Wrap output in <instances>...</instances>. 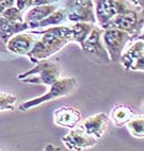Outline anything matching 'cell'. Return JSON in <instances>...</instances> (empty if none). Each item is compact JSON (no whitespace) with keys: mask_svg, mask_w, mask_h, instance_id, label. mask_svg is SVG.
<instances>
[{"mask_svg":"<svg viewBox=\"0 0 144 151\" xmlns=\"http://www.w3.org/2000/svg\"><path fill=\"white\" fill-rule=\"evenodd\" d=\"M60 0H33V6H44V4H54L58 3Z\"/></svg>","mask_w":144,"mask_h":151,"instance_id":"cell-25","label":"cell"},{"mask_svg":"<svg viewBox=\"0 0 144 151\" xmlns=\"http://www.w3.org/2000/svg\"><path fill=\"white\" fill-rule=\"evenodd\" d=\"M132 37L117 29H103V43L110 58V62H120L125 47Z\"/></svg>","mask_w":144,"mask_h":151,"instance_id":"cell-6","label":"cell"},{"mask_svg":"<svg viewBox=\"0 0 144 151\" xmlns=\"http://www.w3.org/2000/svg\"><path fill=\"white\" fill-rule=\"evenodd\" d=\"M141 109H142V113L144 114V101H143V103H142V106H141Z\"/></svg>","mask_w":144,"mask_h":151,"instance_id":"cell-29","label":"cell"},{"mask_svg":"<svg viewBox=\"0 0 144 151\" xmlns=\"http://www.w3.org/2000/svg\"><path fill=\"white\" fill-rule=\"evenodd\" d=\"M43 151H44V150H43Z\"/></svg>","mask_w":144,"mask_h":151,"instance_id":"cell-31","label":"cell"},{"mask_svg":"<svg viewBox=\"0 0 144 151\" xmlns=\"http://www.w3.org/2000/svg\"><path fill=\"white\" fill-rule=\"evenodd\" d=\"M135 115L136 113L131 106L127 104H117L110 111L108 117L109 120H111L115 127L123 128L126 127V124Z\"/></svg>","mask_w":144,"mask_h":151,"instance_id":"cell-15","label":"cell"},{"mask_svg":"<svg viewBox=\"0 0 144 151\" xmlns=\"http://www.w3.org/2000/svg\"><path fill=\"white\" fill-rule=\"evenodd\" d=\"M38 41V35L31 32H24L12 36L6 44L7 51L18 55H26L32 50Z\"/></svg>","mask_w":144,"mask_h":151,"instance_id":"cell-12","label":"cell"},{"mask_svg":"<svg viewBox=\"0 0 144 151\" xmlns=\"http://www.w3.org/2000/svg\"><path fill=\"white\" fill-rule=\"evenodd\" d=\"M28 30H30V28L25 22L22 24H15V22H8L2 16H0V41L4 45L12 36L18 33L26 32Z\"/></svg>","mask_w":144,"mask_h":151,"instance_id":"cell-16","label":"cell"},{"mask_svg":"<svg viewBox=\"0 0 144 151\" xmlns=\"http://www.w3.org/2000/svg\"><path fill=\"white\" fill-rule=\"evenodd\" d=\"M1 16L4 19H7L8 22H15V24H22V22H24L22 12L19 11L16 6H12V8L7 9L6 11L2 13Z\"/></svg>","mask_w":144,"mask_h":151,"instance_id":"cell-21","label":"cell"},{"mask_svg":"<svg viewBox=\"0 0 144 151\" xmlns=\"http://www.w3.org/2000/svg\"><path fill=\"white\" fill-rule=\"evenodd\" d=\"M0 51H1V52H8V51H7L6 45H4V44H3L1 41H0Z\"/></svg>","mask_w":144,"mask_h":151,"instance_id":"cell-27","label":"cell"},{"mask_svg":"<svg viewBox=\"0 0 144 151\" xmlns=\"http://www.w3.org/2000/svg\"><path fill=\"white\" fill-rule=\"evenodd\" d=\"M120 64L128 71L144 73V41L139 38L133 40L130 46L123 52Z\"/></svg>","mask_w":144,"mask_h":151,"instance_id":"cell-9","label":"cell"},{"mask_svg":"<svg viewBox=\"0 0 144 151\" xmlns=\"http://www.w3.org/2000/svg\"><path fill=\"white\" fill-rule=\"evenodd\" d=\"M131 6L144 13V0H128Z\"/></svg>","mask_w":144,"mask_h":151,"instance_id":"cell-24","label":"cell"},{"mask_svg":"<svg viewBox=\"0 0 144 151\" xmlns=\"http://www.w3.org/2000/svg\"><path fill=\"white\" fill-rule=\"evenodd\" d=\"M84 55L96 64H108L110 58L103 43V29L94 26L89 37L85 40L81 47Z\"/></svg>","mask_w":144,"mask_h":151,"instance_id":"cell-5","label":"cell"},{"mask_svg":"<svg viewBox=\"0 0 144 151\" xmlns=\"http://www.w3.org/2000/svg\"><path fill=\"white\" fill-rule=\"evenodd\" d=\"M63 6L67 12L68 22L96 24L93 0H66Z\"/></svg>","mask_w":144,"mask_h":151,"instance_id":"cell-8","label":"cell"},{"mask_svg":"<svg viewBox=\"0 0 144 151\" xmlns=\"http://www.w3.org/2000/svg\"><path fill=\"white\" fill-rule=\"evenodd\" d=\"M30 32L40 36L38 37V41L32 50L27 55L29 61L33 64L49 59L60 51L67 44L73 42L71 26L67 24L49 27L45 29H34L31 30Z\"/></svg>","mask_w":144,"mask_h":151,"instance_id":"cell-1","label":"cell"},{"mask_svg":"<svg viewBox=\"0 0 144 151\" xmlns=\"http://www.w3.org/2000/svg\"><path fill=\"white\" fill-rule=\"evenodd\" d=\"M15 6V0H0V16L7 9Z\"/></svg>","mask_w":144,"mask_h":151,"instance_id":"cell-23","label":"cell"},{"mask_svg":"<svg viewBox=\"0 0 144 151\" xmlns=\"http://www.w3.org/2000/svg\"><path fill=\"white\" fill-rule=\"evenodd\" d=\"M62 3L59 1L54 4H44V6H31L24 15V22L29 26L30 30H34L38 27V22L49 16L52 12H54Z\"/></svg>","mask_w":144,"mask_h":151,"instance_id":"cell-14","label":"cell"},{"mask_svg":"<svg viewBox=\"0 0 144 151\" xmlns=\"http://www.w3.org/2000/svg\"><path fill=\"white\" fill-rule=\"evenodd\" d=\"M62 68L57 61L43 60L36 63L35 66L22 73H18L16 78L25 83L51 86L54 82L61 79Z\"/></svg>","mask_w":144,"mask_h":151,"instance_id":"cell-2","label":"cell"},{"mask_svg":"<svg viewBox=\"0 0 144 151\" xmlns=\"http://www.w3.org/2000/svg\"><path fill=\"white\" fill-rule=\"evenodd\" d=\"M77 87H78L77 79L73 78V77L61 78L60 80L54 82L51 86H49V89L45 94L22 102L19 105V110L22 111V112H27L31 109L36 108L38 105L44 104V103L49 102V101L69 96L76 91Z\"/></svg>","mask_w":144,"mask_h":151,"instance_id":"cell-3","label":"cell"},{"mask_svg":"<svg viewBox=\"0 0 144 151\" xmlns=\"http://www.w3.org/2000/svg\"><path fill=\"white\" fill-rule=\"evenodd\" d=\"M44 151H62L59 147L54 146V144H47L44 148Z\"/></svg>","mask_w":144,"mask_h":151,"instance_id":"cell-26","label":"cell"},{"mask_svg":"<svg viewBox=\"0 0 144 151\" xmlns=\"http://www.w3.org/2000/svg\"><path fill=\"white\" fill-rule=\"evenodd\" d=\"M95 24L90 22H73L71 24L72 30V40L76 44H78L80 48L83 46L84 42L89 37L93 27Z\"/></svg>","mask_w":144,"mask_h":151,"instance_id":"cell-18","label":"cell"},{"mask_svg":"<svg viewBox=\"0 0 144 151\" xmlns=\"http://www.w3.org/2000/svg\"><path fill=\"white\" fill-rule=\"evenodd\" d=\"M67 22V12H66L65 8L63 6L62 3L61 6H59L54 12H52L49 16H47L45 19H43L41 22H38L36 29H45V28L49 27L62 26V24H65V22Z\"/></svg>","mask_w":144,"mask_h":151,"instance_id":"cell-17","label":"cell"},{"mask_svg":"<svg viewBox=\"0 0 144 151\" xmlns=\"http://www.w3.org/2000/svg\"><path fill=\"white\" fill-rule=\"evenodd\" d=\"M15 6L24 13L26 10L33 6V0H15Z\"/></svg>","mask_w":144,"mask_h":151,"instance_id":"cell-22","label":"cell"},{"mask_svg":"<svg viewBox=\"0 0 144 151\" xmlns=\"http://www.w3.org/2000/svg\"><path fill=\"white\" fill-rule=\"evenodd\" d=\"M62 143L69 151H83L90 149L97 144L98 140L93 138L82 131L79 127L74 128L68 131L62 137Z\"/></svg>","mask_w":144,"mask_h":151,"instance_id":"cell-10","label":"cell"},{"mask_svg":"<svg viewBox=\"0 0 144 151\" xmlns=\"http://www.w3.org/2000/svg\"><path fill=\"white\" fill-rule=\"evenodd\" d=\"M96 24L103 28L112 18L131 8L128 0H93Z\"/></svg>","mask_w":144,"mask_h":151,"instance_id":"cell-7","label":"cell"},{"mask_svg":"<svg viewBox=\"0 0 144 151\" xmlns=\"http://www.w3.org/2000/svg\"><path fill=\"white\" fill-rule=\"evenodd\" d=\"M109 126V117L106 113H98L81 120L78 127L92 136L93 138L99 140L103 137Z\"/></svg>","mask_w":144,"mask_h":151,"instance_id":"cell-11","label":"cell"},{"mask_svg":"<svg viewBox=\"0 0 144 151\" xmlns=\"http://www.w3.org/2000/svg\"><path fill=\"white\" fill-rule=\"evenodd\" d=\"M17 102V97L9 93L0 92V112L3 111H14Z\"/></svg>","mask_w":144,"mask_h":151,"instance_id":"cell-20","label":"cell"},{"mask_svg":"<svg viewBox=\"0 0 144 151\" xmlns=\"http://www.w3.org/2000/svg\"><path fill=\"white\" fill-rule=\"evenodd\" d=\"M126 128L132 137L139 139L144 138V114L135 115L126 124Z\"/></svg>","mask_w":144,"mask_h":151,"instance_id":"cell-19","label":"cell"},{"mask_svg":"<svg viewBox=\"0 0 144 151\" xmlns=\"http://www.w3.org/2000/svg\"><path fill=\"white\" fill-rule=\"evenodd\" d=\"M81 120V111L75 106H69V105L61 106L54 110V122L58 127L74 129L78 127Z\"/></svg>","mask_w":144,"mask_h":151,"instance_id":"cell-13","label":"cell"},{"mask_svg":"<svg viewBox=\"0 0 144 151\" xmlns=\"http://www.w3.org/2000/svg\"><path fill=\"white\" fill-rule=\"evenodd\" d=\"M144 26V13L135 6L127 9L120 15L112 18L101 29H117L128 33L132 40H137L141 34Z\"/></svg>","mask_w":144,"mask_h":151,"instance_id":"cell-4","label":"cell"},{"mask_svg":"<svg viewBox=\"0 0 144 151\" xmlns=\"http://www.w3.org/2000/svg\"><path fill=\"white\" fill-rule=\"evenodd\" d=\"M139 40H142V41H144V26L143 28H142V31H141V34L139 35Z\"/></svg>","mask_w":144,"mask_h":151,"instance_id":"cell-28","label":"cell"},{"mask_svg":"<svg viewBox=\"0 0 144 151\" xmlns=\"http://www.w3.org/2000/svg\"><path fill=\"white\" fill-rule=\"evenodd\" d=\"M0 151H1V150H0Z\"/></svg>","mask_w":144,"mask_h":151,"instance_id":"cell-30","label":"cell"}]
</instances>
